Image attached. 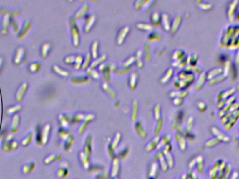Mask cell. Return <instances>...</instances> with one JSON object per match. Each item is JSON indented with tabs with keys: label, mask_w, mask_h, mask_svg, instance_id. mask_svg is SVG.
Here are the masks:
<instances>
[{
	"label": "cell",
	"mask_w": 239,
	"mask_h": 179,
	"mask_svg": "<svg viewBox=\"0 0 239 179\" xmlns=\"http://www.w3.org/2000/svg\"><path fill=\"white\" fill-rule=\"evenodd\" d=\"M137 112H138V103L137 101L134 100L133 102V106H132V114H131V119L132 121L136 120V117H137Z\"/></svg>",
	"instance_id": "obj_24"
},
{
	"label": "cell",
	"mask_w": 239,
	"mask_h": 179,
	"mask_svg": "<svg viewBox=\"0 0 239 179\" xmlns=\"http://www.w3.org/2000/svg\"><path fill=\"white\" fill-rule=\"evenodd\" d=\"M138 27L139 29H145V30L147 31H152L153 30V27L150 24H147V23H138L136 25Z\"/></svg>",
	"instance_id": "obj_36"
},
{
	"label": "cell",
	"mask_w": 239,
	"mask_h": 179,
	"mask_svg": "<svg viewBox=\"0 0 239 179\" xmlns=\"http://www.w3.org/2000/svg\"><path fill=\"white\" fill-rule=\"evenodd\" d=\"M106 58V55H102L101 57H99V58L98 59H97V60H95L94 62H93L92 63V64H91V69L94 68V67H96L97 65L99 64V63L102 62H103V61L105 60Z\"/></svg>",
	"instance_id": "obj_42"
},
{
	"label": "cell",
	"mask_w": 239,
	"mask_h": 179,
	"mask_svg": "<svg viewBox=\"0 0 239 179\" xmlns=\"http://www.w3.org/2000/svg\"><path fill=\"white\" fill-rule=\"evenodd\" d=\"M136 81H137V73L133 72L131 74L130 76V87L132 89H134L136 85Z\"/></svg>",
	"instance_id": "obj_22"
},
{
	"label": "cell",
	"mask_w": 239,
	"mask_h": 179,
	"mask_svg": "<svg viewBox=\"0 0 239 179\" xmlns=\"http://www.w3.org/2000/svg\"><path fill=\"white\" fill-rule=\"evenodd\" d=\"M76 57L75 55H70V56H67V57H65L64 61L66 63H72L74 62H75L76 60Z\"/></svg>",
	"instance_id": "obj_50"
},
{
	"label": "cell",
	"mask_w": 239,
	"mask_h": 179,
	"mask_svg": "<svg viewBox=\"0 0 239 179\" xmlns=\"http://www.w3.org/2000/svg\"><path fill=\"white\" fill-rule=\"evenodd\" d=\"M145 59H146V60H149L150 57V51H149V44H145Z\"/></svg>",
	"instance_id": "obj_52"
},
{
	"label": "cell",
	"mask_w": 239,
	"mask_h": 179,
	"mask_svg": "<svg viewBox=\"0 0 239 179\" xmlns=\"http://www.w3.org/2000/svg\"><path fill=\"white\" fill-rule=\"evenodd\" d=\"M160 139L159 137H156L155 138H154V139H153L152 141L146 145V147H145V151H146V152H150V151H152L153 149H155V148L157 146L159 143H160Z\"/></svg>",
	"instance_id": "obj_14"
},
{
	"label": "cell",
	"mask_w": 239,
	"mask_h": 179,
	"mask_svg": "<svg viewBox=\"0 0 239 179\" xmlns=\"http://www.w3.org/2000/svg\"><path fill=\"white\" fill-rule=\"evenodd\" d=\"M29 85L27 83H23L20 85L16 93V100L18 102H21L25 97L26 93L28 90Z\"/></svg>",
	"instance_id": "obj_3"
},
{
	"label": "cell",
	"mask_w": 239,
	"mask_h": 179,
	"mask_svg": "<svg viewBox=\"0 0 239 179\" xmlns=\"http://www.w3.org/2000/svg\"><path fill=\"white\" fill-rule=\"evenodd\" d=\"M53 69L54 70V72L57 73V74H59V75L62 76H67L69 75V72L63 69L60 68V67L57 66V65H55L53 67Z\"/></svg>",
	"instance_id": "obj_28"
},
{
	"label": "cell",
	"mask_w": 239,
	"mask_h": 179,
	"mask_svg": "<svg viewBox=\"0 0 239 179\" xmlns=\"http://www.w3.org/2000/svg\"><path fill=\"white\" fill-rule=\"evenodd\" d=\"M172 74H173V69H169L167 70V72L165 73L164 76L161 78L160 81H161L162 83H166V82H167L168 80L169 79V78L171 77V75H172Z\"/></svg>",
	"instance_id": "obj_37"
},
{
	"label": "cell",
	"mask_w": 239,
	"mask_h": 179,
	"mask_svg": "<svg viewBox=\"0 0 239 179\" xmlns=\"http://www.w3.org/2000/svg\"><path fill=\"white\" fill-rule=\"evenodd\" d=\"M175 137H176V139L177 141H178V144L180 145V148H182V146H185V141L183 139V138L182 137H180V135H178V134H177L176 136H175Z\"/></svg>",
	"instance_id": "obj_48"
},
{
	"label": "cell",
	"mask_w": 239,
	"mask_h": 179,
	"mask_svg": "<svg viewBox=\"0 0 239 179\" xmlns=\"http://www.w3.org/2000/svg\"><path fill=\"white\" fill-rule=\"evenodd\" d=\"M60 159H61L60 155L57 154V153H54V154L50 155L49 156H48L47 158L45 159L44 162H45V164H46V165H48V164L51 163V162H53L54 161H57V160H59Z\"/></svg>",
	"instance_id": "obj_19"
},
{
	"label": "cell",
	"mask_w": 239,
	"mask_h": 179,
	"mask_svg": "<svg viewBox=\"0 0 239 179\" xmlns=\"http://www.w3.org/2000/svg\"><path fill=\"white\" fill-rule=\"evenodd\" d=\"M170 140H171V137L169 135H166L164 136V137H162V139H161V141H160V142L159 143V144L157 145V148H160L162 145H167V143H169V141Z\"/></svg>",
	"instance_id": "obj_35"
},
{
	"label": "cell",
	"mask_w": 239,
	"mask_h": 179,
	"mask_svg": "<svg viewBox=\"0 0 239 179\" xmlns=\"http://www.w3.org/2000/svg\"><path fill=\"white\" fill-rule=\"evenodd\" d=\"M135 59H136L135 57H134V56L129 57V58L127 59V60H126L124 62V64H123V66L127 67V66H129V65L132 64V63H133L134 62V60H135Z\"/></svg>",
	"instance_id": "obj_49"
},
{
	"label": "cell",
	"mask_w": 239,
	"mask_h": 179,
	"mask_svg": "<svg viewBox=\"0 0 239 179\" xmlns=\"http://www.w3.org/2000/svg\"><path fill=\"white\" fill-rule=\"evenodd\" d=\"M3 64H4V60H3V59L1 58V57H0V71H1V68H2Z\"/></svg>",
	"instance_id": "obj_54"
},
{
	"label": "cell",
	"mask_w": 239,
	"mask_h": 179,
	"mask_svg": "<svg viewBox=\"0 0 239 179\" xmlns=\"http://www.w3.org/2000/svg\"><path fill=\"white\" fill-rule=\"evenodd\" d=\"M51 127L50 124H46L40 132V139L41 143L43 145H46L49 139V135Z\"/></svg>",
	"instance_id": "obj_4"
},
{
	"label": "cell",
	"mask_w": 239,
	"mask_h": 179,
	"mask_svg": "<svg viewBox=\"0 0 239 179\" xmlns=\"http://www.w3.org/2000/svg\"><path fill=\"white\" fill-rule=\"evenodd\" d=\"M94 114H92V113H89V114H87L85 115V121L82 123V125L80 126L79 129H78V134H82L84 132V130H85L87 127V126L89 125V122H90L92 119H94Z\"/></svg>",
	"instance_id": "obj_8"
},
{
	"label": "cell",
	"mask_w": 239,
	"mask_h": 179,
	"mask_svg": "<svg viewBox=\"0 0 239 179\" xmlns=\"http://www.w3.org/2000/svg\"><path fill=\"white\" fill-rule=\"evenodd\" d=\"M162 22L166 30H169L170 28V21L169 16L167 14H162Z\"/></svg>",
	"instance_id": "obj_21"
},
{
	"label": "cell",
	"mask_w": 239,
	"mask_h": 179,
	"mask_svg": "<svg viewBox=\"0 0 239 179\" xmlns=\"http://www.w3.org/2000/svg\"><path fill=\"white\" fill-rule=\"evenodd\" d=\"M87 72H88V74H90V75L92 76V77L94 78V79H99V74L96 70H94L90 68L87 70Z\"/></svg>",
	"instance_id": "obj_44"
},
{
	"label": "cell",
	"mask_w": 239,
	"mask_h": 179,
	"mask_svg": "<svg viewBox=\"0 0 239 179\" xmlns=\"http://www.w3.org/2000/svg\"><path fill=\"white\" fill-rule=\"evenodd\" d=\"M91 144H92V137L91 136H88L87 138L86 142H85V147H84V154L86 155L87 158L89 159V157L91 155V150H92V148H91Z\"/></svg>",
	"instance_id": "obj_11"
},
{
	"label": "cell",
	"mask_w": 239,
	"mask_h": 179,
	"mask_svg": "<svg viewBox=\"0 0 239 179\" xmlns=\"http://www.w3.org/2000/svg\"><path fill=\"white\" fill-rule=\"evenodd\" d=\"M80 159L81 160L82 165H83V167H85V169H88L89 165V159L85 154H84L83 152H81V153H80Z\"/></svg>",
	"instance_id": "obj_25"
},
{
	"label": "cell",
	"mask_w": 239,
	"mask_h": 179,
	"mask_svg": "<svg viewBox=\"0 0 239 179\" xmlns=\"http://www.w3.org/2000/svg\"><path fill=\"white\" fill-rule=\"evenodd\" d=\"M130 30V28H129L128 26H126V27H124L121 29L120 31L119 32L118 35H117V42L118 44H121L124 41V39L125 38V37L127 34L128 32Z\"/></svg>",
	"instance_id": "obj_10"
},
{
	"label": "cell",
	"mask_w": 239,
	"mask_h": 179,
	"mask_svg": "<svg viewBox=\"0 0 239 179\" xmlns=\"http://www.w3.org/2000/svg\"><path fill=\"white\" fill-rule=\"evenodd\" d=\"M120 138H121L120 133H117L114 138V139H113V141L112 142L111 145H110V147H111V148L113 149V150H114L117 147V145H118L120 141Z\"/></svg>",
	"instance_id": "obj_30"
},
{
	"label": "cell",
	"mask_w": 239,
	"mask_h": 179,
	"mask_svg": "<svg viewBox=\"0 0 239 179\" xmlns=\"http://www.w3.org/2000/svg\"><path fill=\"white\" fill-rule=\"evenodd\" d=\"M159 165L156 162H153L149 167L148 173H147V178L148 179H156L158 175Z\"/></svg>",
	"instance_id": "obj_6"
},
{
	"label": "cell",
	"mask_w": 239,
	"mask_h": 179,
	"mask_svg": "<svg viewBox=\"0 0 239 179\" xmlns=\"http://www.w3.org/2000/svg\"><path fill=\"white\" fill-rule=\"evenodd\" d=\"M74 143V138L72 137V136H70L65 141V145H64V148L67 150H70L71 148L73 146V144Z\"/></svg>",
	"instance_id": "obj_34"
},
{
	"label": "cell",
	"mask_w": 239,
	"mask_h": 179,
	"mask_svg": "<svg viewBox=\"0 0 239 179\" xmlns=\"http://www.w3.org/2000/svg\"><path fill=\"white\" fill-rule=\"evenodd\" d=\"M88 81V78L86 76H81V77H74L72 78V82L73 83H84V82Z\"/></svg>",
	"instance_id": "obj_39"
},
{
	"label": "cell",
	"mask_w": 239,
	"mask_h": 179,
	"mask_svg": "<svg viewBox=\"0 0 239 179\" xmlns=\"http://www.w3.org/2000/svg\"><path fill=\"white\" fill-rule=\"evenodd\" d=\"M162 127V119L160 118L159 120H157V122L155 129L154 131L155 135H157V134L160 133Z\"/></svg>",
	"instance_id": "obj_40"
},
{
	"label": "cell",
	"mask_w": 239,
	"mask_h": 179,
	"mask_svg": "<svg viewBox=\"0 0 239 179\" xmlns=\"http://www.w3.org/2000/svg\"><path fill=\"white\" fill-rule=\"evenodd\" d=\"M97 48H98V42L95 41L93 43L92 46H91V49H92V53L94 57H96L97 56Z\"/></svg>",
	"instance_id": "obj_41"
},
{
	"label": "cell",
	"mask_w": 239,
	"mask_h": 179,
	"mask_svg": "<svg viewBox=\"0 0 239 179\" xmlns=\"http://www.w3.org/2000/svg\"><path fill=\"white\" fill-rule=\"evenodd\" d=\"M112 179H118V178H112Z\"/></svg>",
	"instance_id": "obj_55"
},
{
	"label": "cell",
	"mask_w": 239,
	"mask_h": 179,
	"mask_svg": "<svg viewBox=\"0 0 239 179\" xmlns=\"http://www.w3.org/2000/svg\"><path fill=\"white\" fill-rule=\"evenodd\" d=\"M70 134V132L69 131V130H67V129L62 128L61 130H59V137L64 140H67L69 137H70L71 134Z\"/></svg>",
	"instance_id": "obj_29"
},
{
	"label": "cell",
	"mask_w": 239,
	"mask_h": 179,
	"mask_svg": "<svg viewBox=\"0 0 239 179\" xmlns=\"http://www.w3.org/2000/svg\"><path fill=\"white\" fill-rule=\"evenodd\" d=\"M31 27V22L29 20H26L25 22L22 24V26L21 27V29L19 32L18 35V39H23L24 37H26L27 33L29 32V29Z\"/></svg>",
	"instance_id": "obj_5"
},
{
	"label": "cell",
	"mask_w": 239,
	"mask_h": 179,
	"mask_svg": "<svg viewBox=\"0 0 239 179\" xmlns=\"http://www.w3.org/2000/svg\"><path fill=\"white\" fill-rule=\"evenodd\" d=\"M21 109L22 106H20V104L11 106L10 107H9L8 109L6 110V113L7 115H9V116H12V115H16V113H18V112H19Z\"/></svg>",
	"instance_id": "obj_16"
},
{
	"label": "cell",
	"mask_w": 239,
	"mask_h": 179,
	"mask_svg": "<svg viewBox=\"0 0 239 179\" xmlns=\"http://www.w3.org/2000/svg\"><path fill=\"white\" fill-rule=\"evenodd\" d=\"M50 50H51V45L48 43H45L41 47V54H42V57L44 58H46V57H48V54L50 52Z\"/></svg>",
	"instance_id": "obj_15"
},
{
	"label": "cell",
	"mask_w": 239,
	"mask_h": 179,
	"mask_svg": "<svg viewBox=\"0 0 239 179\" xmlns=\"http://www.w3.org/2000/svg\"><path fill=\"white\" fill-rule=\"evenodd\" d=\"M20 116L18 114L14 115L12 118V122H11V131L13 133H16L18 132V128L20 126Z\"/></svg>",
	"instance_id": "obj_9"
},
{
	"label": "cell",
	"mask_w": 239,
	"mask_h": 179,
	"mask_svg": "<svg viewBox=\"0 0 239 179\" xmlns=\"http://www.w3.org/2000/svg\"><path fill=\"white\" fill-rule=\"evenodd\" d=\"M90 61H91V55L90 53H88L86 55V57H85V62H83V67H82V68L83 69H86L87 66H88V64L90 63Z\"/></svg>",
	"instance_id": "obj_45"
},
{
	"label": "cell",
	"mask_w": 239,
	"mask_h": 179,
	"mask_svg": "<svg viewBox=\"0 0 239 179\" xmlns=\"http://www.w3.org/2000/svg\"><path fill=\"white\" fill-rule=\"evenodd\" d=\"M87 10H88V4H84L83 6L81 7V9L76 13V18H80V17L83 16L87 12Z\"/></svg>",
	"instance_id": "obj_31"
},
{
	"label": "cell",
	"mask_w": 239,
	"mask_h": 179,
	"mask_svg": "<svg viewBox=\"0 0 239 179\" xmlns=\"http://www.w3.org/2000/svg\"><path fill=\"white\" fill-rule=\"evenodd\" d=\"M135 128L136 132H137L138 134H139L141 138H145L146 137V133H145V130L143 129V127H142L141 123L140 122L136 123L135 125Z\"/></svg>",
	"instance_id": "obj_23"
},
{
	"label": "cell",
	"mask_w": 239,
	"mask_h": 179,
	"mask_svg": "<svg viewBox=\"0 0 239 179\" xmlns=\"http://www.w3.org/2000/svg\"><path fill=\"white\" fill-rule=\"evenodd\" d=\"M160 15L157 12L153 13L152 16H151V21L152 22V23L155 24V25H158V23H160Z\"/></svg>",
	"instance_id": "obj_38"
},
{
	"label": "cell",
	"mask_w": 239,
	"mask_h": 179,
	"mask_svg": "<svg viewBox=\"0 0 239 179\" xmlns=\"http://www.w3.org/2000/svg\"><path fill=\"white\" fill-rule=\"evenodd\" d=\"M34 167H35L34 163V162H29V163L26 164V165L23 166L22 171L24 173L27 174V173H29L30 172H31V171L34 169Z\"/></svg>",
	"instance_id": "obj_20"
},
{
	"label": "cell",
	"mask_w": 239,
	"mask_h": 179,
	"mask_svg": "<svg viewBox=\"0 0 239 179\" xmlns=\"http://www.w3.org/2000/svg\"><path fill=\"white\" fill-rule=\"evenodd\" d=\"M230 173H231L230 167H229V169H228V167H226V169H225V171H224V173H223V179H229V176H230Z\"/></svg>",
	"instance_id": "obj_51"
},
{
	"label": "cell",
	"mask_w": 239,
	"mask_h": 179,
	"mask_svg": "<svg viewBox=\"0 0 239 179\" xmlns=\"http://www.w3.org/2000/svg\"><path fill=\"white\" fill-rule=\"evenodd\" d=\"M164 155L166 156V162H167L168 167L169 168H172L174 165V162H173V158L171 154L170 153H167Z\"/></svg>",
	"instance_id": "obj_32"
},
{
	"label": "cell",
	"mask_w": 239,
	"mask_h": 179,
	"mask_svg": "<svg viewBox=\"0 0 239 179\" xmlns=\"http://www.w3.org/2000/svg\"><path fill=\"white\" fill-rule=\"evenodd\" d=\"M34 137V133L32 132H28V134H27V135L25 136V138L22 140L21 141V144L22 146L25 147L27 146L30 144L31 141H32Z\"/></svg>",
	"instance_id": "obj_17"
},
{
	"label": "cell",
	"mask_w": 239,
	"mask_h": 179,
	"mask_svg": "<svg viewBox=\"0 0 239 179\" xmlns=\"http://www.w3.org/2000/svg\"><path fill=\"white\" fill-rule=\"evenodd\" d=\"M85 115L83 114V113H77L74 116H73L72 120L75 122H80V121L83 120V119H85Z\"/></svg>",
	"instance_id": "obj_46"
},
{
	"label": "cell",
	"mask_w": 239,
	"mask_h": 179,
	"mask_svg": "<svg viewBox=\"0 0 239 179\" xmlns=\"http://www.w3.org/2000/svg\"><path fill=\"white\" fill-rule=\"evenodd\" d=\"M26 51L25 49L23 47H18L16 50V52L14 53V63L16 65H19L23 62L24 59L25 57Z\"/></svg>",
	"instance_id": "obj_1"
},
{
	"label": "cell",
	"mask_w": 239,
	"mask_h": 179,
	"mask_svg": "<svg viewBox=\"0 0 239 179\" xmlns=\"http://www.w3.org/2000/svg\"><path fill=\"white\" fill-rule=\"evenodd\" d=\"M11 18L9 14H5L2 20V24H1V32L2 34H6L7 29H8L9 25H10Z\"/></svg>",
	"instance_id": "obj_12"
},
{
	"label": "cell",
	"mask_w": 239,
	"mask_h": 179,
	"mask_svg": "<svg viewBox=\"0 0 239 179\" xmlns=\"http://www.w3.org/2000/svg\"><path fill=\"white\" fill-rule=\"evenodd\" d=\"M102 87H103V88L105 90L106 92H107L108 94L109 95V96H111L112 98H115V97H116L114 91H113V90H112L111 87L109 86V85H108L107 83H104L103 85H102Z\"/></svg>",
	"instance_id": "obj_33"
},
{
	"label": "cell",
	"mask_w": 239,
	"mask_h": 179,
	"mask_svg": "<svg viewBox=\"0 0 239 179\" xmlns=\"http://www.w3.org/2000/svg\"><path fill=\"white\" fill-rule=\"evenodd\" d=\"M41 68V63L39 62H34L29 64V67H28V69H29V72L31 74H36L39 71Z\"/></svg>",
	"instance_id": "obj_18"
},
{
	"label": "cell",
	"mask_w": 239,
	"mask_h": 179,
	"mask_svg": "<svg viewBox=\"0 0 239 179\" xmlns=\"http://www.w3.org/2000/svg\"><path fill=\"white\" fill-rule=\"evenodd\" d=\"M178 19H179L178 18H176L174 20V22H173V26H172V29H171V31H172L173 32L174 31L176 30L177 27H178V25L179 24V21H180V20H179Z\"/></svg>",
	"instance_id": "obj_53"
},
{
	"label": "cell",
	"mask_w": 239,
	"mask_h": 179,
	"mask_svg": "<svg viewBox=\"0 0 239 179\" xmlns=\"http://www.w3.org/2000/svg\"><path fill=\"white\" fill-rule=\"evenodd\" d=\"M154 111H155V116L157 120H159L160 118V104H157L155 106V107L154 108Z\"/></svg>",
	"instance_id": "obj_47"
},
{
	"label": "cell",
	"mask_w": 239,
	"mask_h": 179,
	"mask_svg": "<svg viewBox=\"0 0 239 179\" xmlns=\"http://www.w3.org/2000/svg\"><path fill=\"white\" fill-rule=\"evenodd\" d=\"M67 174H68V170H67V168L66 167H60L57 171V176L59 178H65L67 176Z\"/></svg>",
	"instance_id": "obj_26"
},
{
	"label": "cell",
	"mask_w": 239,
	"mask_h": 179,
	"mask_svg": "<svg viewBox=\"0 0 239 179\" xmlns=\"http://www.w3.org/2000/svg\"><path fill=\"white\" fill-rule=\"evenodd\" d=\"M83 57L81 55H76V60H75V67L76 69H78L81 67V64L83 62Z\"/></svg>",
	"instance_id": "obj_43"
},
{
	"label": "cell",
	"mask_w": 239,
	"mask_h": 179,
	"mask_svg": "<svg viewBox=\"0 0 239 179\" xmlns=\"http://www.w3.org/2000/svg\"><path fill=\"white\" fill-rule=\"evenodd\" d=\"M153 1H136L135 3V7L136 9L141 8L142 10H146L148 7L150 6L151 4H152Z\"/></svg>",
	"instance_id": "obj_13"
},
{
	"label": "cell",
	"mask_w": 239,
	"mask_h": 179,
	"mask_svg": "<svg viewBox=\"0 0 239 179\" xmlns=\"http://www.w3.org/2000/svg\"><path fill=\"white\" fill-rule=\"evenodd\" d=\"M70 25L72 33L73 43H74V46H77L79 44V32H78L77 26H76V22H74V19L73 18L70 19Z\"/></svg>",
	"instance_id": "obj_2"
},
{
	"label": "cell",
	"mask_w": 239,
	"mask_h": 179,
	"mask_svg": "<svg viewBox=\"0 0 239 179\" xmlns=\"http://www.w3.org/2000/svg\"><path fill=\"white\" fill-rule=\"evenodd\" d=\"M94 20H95V16H93V15H92V16L89 17V18L87 20L86 25H85V31L88 32L89 29H91V27H92L93 24H94Z\"/></svg>",
	"instance_id": "obj_27"
},
{
	"label": "cell",
	"mask_w": 239,
	"mask_h": 179,
	"mask_svg": "<svg viewBox=\"0 0 239 179\" xmlns=\"http://www.w3.org/2000/svg\"><path fill=\"white\" fill-rule=\"evenodd\" d=\"M120 169V164H119V160L118 158H113V163H112V168L111 171L110 172V175H111V178H116L119 172Z\"/></svg>",
	"instance_id": "obj_7"
}]
</instances>
